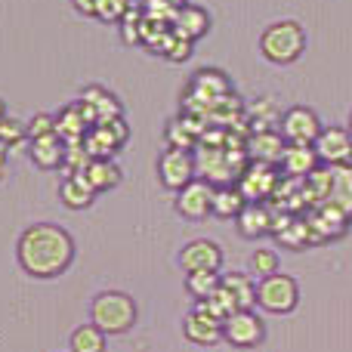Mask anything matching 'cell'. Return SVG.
Instances as JSON below:
<instances>
[{"mask_svg":"<svg viewBox=\"0 0 352 352\" xmlns=\"http://www.w3.org/2000/svg\"><path fill=\"white\" fill-rule=\"evenodd\" d=\"M16 260L25 275L53 281L74 263V238L56 223H31L16 241Z\"/></svg>","mask_w":352,"mask_h":352,"instance_id":"cell-1","label":"cell"},{"mask_svg":"<svg viewBox=\"0 0 352 352\" xmlns=\"http://www.w3.org/2000/svg\"><path fill=\"white\" fill-rule=\"evenodd\" d=\"M136 318H140V306L124 291H99L90 300V322L109 337H121L133 331Z\"/></svg>","mask_w":352,"mask_h":352,"instance_id":"cell-2","label":"cell"},{"mask_svg":"<svg viewBox=\"0 0 352 352\" xmlns=\"http://www.w3.org/2000/svg\"><path fill=\"white\" fill-rule=\"evenodd\" d=\"M260 53L272 65H294L306 53V31L294 19H278L260 34Z\"/></svg>","mask_w":352,"mask_h":352,"instance_id":"cell-3","label":"cell"},{"mask_svg":"<svg viewBox=\"0 0 352 352\" xmlns=\"http://www.w3.org/2000/svg\"><path fill=\"white\" fill-rule=\"evenodd\" d=\"M300 303V285L294 275L275 272L269 278L256 281V306L269 316H287Z\"/></svg>","mask_w":352,"mask_h":352,"instance_id":"cell-4","label":"cell"},{"mask_svg":"<svg viewBox=\"0 0 352 352\" xmlns=\"http://www.w3.org/2000/svg\"><path fill=\"white\" fill-rule=\"evenodd\" d=\"M322 130V121L309 105H294L278 118V133L285 136L287 146H316Z\"/></svg>","mask_w":352,"mask_h":352,"instance_id":"cell-5","label":"cell"},{"mask_svg":"<svg viewBox=\"0 0 352 352\" xmlns=\"http://www.w3.org/2000/svg\"><path fill=\"white\" fill-rule=\"evenodd\" d=\"M223 340L235 349H254L266 340V324L254 309L232 312L223 322Z\"/></svg>","mask_w":352,"mask_h":352,"instance_id":"cell-6","label":"cell"},{"mask_svg":"<svg viewBox=\"0 0 352 352\" xmlns=\"http://www.w3.org/2000/svg\"><path fill=\"white\" fill-rule=\"evenodd\" d=\"M195 173H198V158L192 152H186V148H167L158 161V179L170 192L186 188L195 179Z\"/></svg>","mask_w":352,"mask_h":352,"instance_id":"cell-7","label":"cell"},{"mask_svg":"<svg viewBox=\"0 0 352 352\" xmlns=\"http://www.w3.org/2000/svg\"><path fill=\"white\" fill-rule=\"evenodd\" d=\"M213 192L217 186L207 179H192L186 188L176 192V213L182 219H192V223H201L213 213Z\"/></svg>","mask_w":352,"mask_h":352,"instance_id":"cell-8","label":"cell"},{"mask_svg":"<svg viewBox=\"0 0 352 352\" xmlns=\"http://www.w3.org/2000/svg\"><path fill=\"white\" fill-rule=\"evenodd\" d=\"M130 130L121 118H111V121L93 124L90 133L84 136V148L90 152V158H111L118 148H124Z\"/></svg>","mask_w":352,"mask_h":352,"instance_id":"cell-9","label":"cell"},{"mask_svg":"<svg viewBox=\"0 0 352 352\" xmlns=\"http://www.w3.org/2000/svg\"><path fill=\"white\" fill-rule=\"evenodd\" d=\"M179 266L188 272H219L223 266V248L210 238H198V241H188L179 250Z\"/></svg>","mask_w":352,"mask_h":352,"instance_id":"cell-10","label":"cell"},{"mask_svg":"<svg viewBox=\"0 0 352 352\" xmlns=\"http://www.w3.org/2000/svg\"><path fill=\"white\" fill-rule=\"evenodd\" d=\"M316 155L324 167L349 164L352 158V133L343 127H324L316 140Z\"/></svg>","mask_w":352,"mask_h":352,"instance_id":"cell-11","label":"cell"},{"mask_svg":"<svg viewBox=\"0 0 352 352\" xmlns=\"http://www.w3.org/2000/svg\"><path fill=\"white\" fill-rule=\"evenodd\" d=\"M238 188L244 192L248 201H263L278 188V173L275 164H263V161H250L238 176Z\"/></svg>","mask_w":352,"mask_h":352,"instance_id":"cell-12","label":"cell"},{"mask_svg":"<svg viewBox=\"0 0 352 352\" xmlns=\"http://www.w3.org/2000/svg\"><path fill=\"white\" fill-rule=\"evenodd\" d=\"M182 334H186V340L195 343V346H213V343L223 340V322H217V318L207 316L201 306H195L186 316V322H182Z\"/></svg>","mask_w":352,"mask_h":352,"instance_id":"cell-13","label":"cell"},{"mask_svg":"<svg viewBox=\"0 0 352 352\" xmlns=\"http://www.w3.org/2000/svg\"><path fill=\"white\" fill-rule=\"evenodd\" d=\"M80 105L87 109L93 124H102V121H111V118H121V99L115 93H109L105 87L99 84H90L78 99Z\"/></svg>","mask_w":352,"mask_h":352,"instance_id":"cell-14","label":"cell"},{"mask_svg":"<svg viewBox=\"0 0 352 352\" xmlns=\"http://www.w3.org/2000/svg\"><path fill=\"white\" fill-rule=\"evenodd\" d=\"M90 127H93V121L80 102L65 105V109L56 115V136H62L68 146H72V142H84V136L90 133Z\"/></svg>","mask_w":352,"mask_h":352,"instance_id":"cell-15","label":"cell"},{"mask_svg":"<svg viewBox=\"0 0 352 352\" xmlns=\"http://www.w3.org/2000/svg\"><path fill=\"white\" fill-rule=\"evenodd\" d=\"M219 291L226 294V300H229L232 312L254 309V306H256V285L250 281V275L226 272V275H223V281H219Z\"/></svg>","mask_w":352,"mask_h":352,"instance_id":"cell-16","label":"cell"},{"mask_svg":"<svg viewBox=\"0 0 352 352\" xmlns=\"http://www.w3.org/2000/svg\"><path fill=\"white\" fill-rule=\"evenodd\" d=\"M65 152H68V142L56 133L41 136V140H28V155L41 170H56V167H62L65 164Z\"/></svg>","mask_w":352,"mask_h":352,"instance_id":"cell-17","label":"cell"},{"mask_svg":"<svg viewBox=\"0 0 352 352\" xmlns=\"http://www.w3.org/2000/svg\"><path fill=\"white\" fill-rule=\"evenodd\" d=\"M285 148H287L285 136L275 133V130H256L248 142V155L254 161H263V164H278Z\"/></svg>","mask_w":352,"mask_h":352,"instance_id":"cell-18","label":"cell"},{"mask_svg":"<svg viewBox=\"0 0 352 352\" xmlns=\"http://www.w3.org/2000/svg\"><path fill=\"white\" fill-rule=\"evenodd\" d=\"M173 31L182 34L186 41H198L210 31V16H207L204 6H195V3H186L182 10H176V19H173Z\"/></svg>","mask_w":352,"mask_h":352,"instance_id":"cell-19","label":"cell"},{"mask_svg":"<svg viewBox=\"0 0 352 352\" xmlns=\"http://www.w3.org/2000/svg\"><path fill=\"white\" fill-rule=\"evenodd\" d=\"M346 226H349V217L343 210H337L334 204H318V210L312 213V219H309V232H312V238H334V235H343L346 232Z\"/></svg>","mask_w":352,"mask_h":352,"instance_id":"cell-20","label":"cell"},{"mask_svg":"<svg viewBox=\"0 0 352 352\" xmlns=\"http://www.w3.org/2000/svg\"><path fill=\"white\" fill-rule=\"evenodd\" d=\"M59 198L72 210H87L93 204V198H96V188L90 186V179L84 173H68L59 186Z\"/></svg>","mask_w":352,"mask_h":352,"instance_id":"cell-21","label":"cell"},{"mask_svg":"<svg viewBox=\"0 0 352 352\" xmlns=\"http://www.w3.org/2000/svg\"><path fill=\"white\" fill-rule=\"evenodd\" d=\"M272 229V213H269V207H263V201H248V207L238 213V232L244 238H260Z\"/></svg>","mask_w":352,"mask_h":352,"instance_id":"cell-22","label":"cell"},{"mask_svg":"<svg viewBox=\"0 0 352 352\" xmlns=\"http://www.w3.org/2000/svg\"><path fill=\"white\" fill-rule=\"evenodd\" d=\"M278 164L287 176H303L306 179L322 161H318V155H316V146H287Z\"/></svg>","mask_w":352,"mask_h":352,"instance_id":"cell-23","label":"cell"},{"mask_svg":"<svg viewBox=\"0 0 352 352\" xmlns=\"http://www.w3.org/2000/svg\"><path fill=\"white\" fill-rule=\"evenodd\" d=\"M328 204H334L337 210H343L352 219V167L340 164L331 167V192H328Z\"/></svg>","mask_w":352,"mask_h":352,"instance_id":"cell-24","label":"cell"},{"mask_svg":"<svg viewBox=\"0 0 352 352\" xmlns=\"http://www.w3.org/2000/svg\"><path fill=\"white\" fill-rule=\"evenodd\" d=\"M248 207V198H244V192L235 186H217V192H213V217L219 219H238V213Z\"/></svg>","mask_w":352,"mask_h":352,"instance_id":"cell-25","label":"cell"},{"mask_svg":"<svg viewBox=\"0 0 352 352\" xmlns=\"http://www.w3.org/2000/svg\"><path fill=\"white\" fill-rule=\"evenodd\" d=\"M84 176L90 179V186L99 192H109V188H115L118 182H121V167L115 164L111 158H93L90 164L84 167Z\"/></svg>","mask_w":352,"mask_h":352,"instance_id":"cell-26","label":"cell"},{"mask_svg":"<svg viewBox=\"0 0 352 352\" xmlns=\"http://www.w3.org/2000/svg\"><path fill=\"white\" fill-rule=\"evenodd\" d=\"M68 346H72V352H105L109 349V334L99 331L93 322H87V324H78V328L72 331Z\"/></svg>","mask_w":352,"mask_h":352,"instance_id":"cell-27","label":"cell"},{"mask_svg":"<svg viewBox=\"0 0 352 352\" xmlns=\"http://www.w3.org/2000/svg\"><path fill=\"white\" fill-rule=\"evenodd\" d=\"M219 281H223L219 272H188L186 275V291L192 294L195 300H207L219 291Z\"/></svg>","mask_w":352,"mask_h":352,"instance_id":"cell-28","label":"cell"},{"mask_svg":"<svg viewBox=\"0 0 352 352\" xmlns=\"http://www.w3.org/2000/svg\"><path fill=\"white\" fill-rule=\"evenodd\" d=\"M278 266H281V260L272 248H256L254 254H250V269H254L256 278H269V275L281 272Z\"/></svg>","mask_w":352,"mask_h":352,"instance_id":"cell-29","label":"cell"},{"mask_svg":"<svg viewBox=\"0 0 352 352\" xmlns=\"http://www.w3.org/2000/svg\"><path fill=\"white\" fill-rule=\"evenodd\" d=\"M19 142H28V133H25V124L12 121L10 115L0 118V146L10 152V148H16Z\"/></svg>","mask_w":352,"mask_h":352,"instance_id":"cell-30","label":"cell"},{"mask_svg":"<svg viewBox=\"0 0 352 352\" xmlns=\"http://www.w3.org/2000/svg\"><path fill=\"white\" fill-rule=\"evenodd\" d=\"M133 10V0H96V19L102 22H121Z\"/></svg>","mask_w":352,"mask_h":352,"instance_id":"cell-31","label":"cell"},{"mask_svg":"<svg viewBox=\"0 0 352 352\" xmlns=\"http://www.w3.org/2000/svg\"><path fill=\"white\" fill-rule=\"evenodd\" d=\"M25 133L28 140H41V136L56 133V115H47V111H37L28 124H25Z\"/></svg>","mask_w":352,"mask_h":352,"instance_id":"cell-32","label":"cell"},{"mask_svg":"<svg viewBox=\"0 0 352 352\" xmlns=\"http://www.w3.org/2000/svg\"><path fill=\"white\" fill-rule=\"evenodd\" d=\"M167 142H170V148H186V152H192L195 133L188 130V121H173L170 130H167Z\"/></svg>","mask_w":352,"mask_h":352,"instance_id":"cell-33","label":"cell"},{"mask_svg":"<svg viewBox=\"0 0 352 352\" xmlns=\"http://www.w3.org/2000/svg\"><path fill=\"white\" fill-rule=\"evenodd\" d=\"M72 6L80 16H96V0H72Z\"/></svg>","mask_w":352,"mask_h":352,"instance_id":"cell-34","label":"cell"},{"mask_svg":"<svg viewBox=\"0 0 352 352\" xmlns=\"http://www.w3.org/2000/svg\"><path fill=\"white\" fill-rule=\"evenodd\" d=\"M6 176V148L0 146V179H3Z\"/></svg>","mask_w":352,"mask_h":352,"instance_id":"cell-35","label":"cell"},{"mask_svg":"<svg viewBox=\"0 0 352 352\" xmlns=\"http://www.w3.org/2000/svg\"><path fill=\"white\" fill-rule=\"evenodd\" d=\"M164 3H170V6H173V10H182V6H186V3H188V0H164Z\"/></svg>","mask_w":352,"mask_h":352,"instance_id":"cell-36","label":"cell"},{"mask_svg":"<svg viewBox=\"0 0 352 352\" xmlns=\"http://www.w3.org/2000/svg\"><path fill=\"white\" fill-rule=\"evenodd\" d=\"M0 118H6V105H3V99H0Z\"/></svg>","mask_w":352,"mask_h":352,"instance_id":"cell-37","label":"cell"},{"mask_svg":"<svg viewBox=\"0 0 352 352\" xmlns=\"http://www.w3.org/2000/svg\"><path fill=\"white\" fill-rule=\"evenodd\" d=\"M346 130H349V133H352V111H349V127H346Z\"/></svg>","mask_w":352,"mask_h":352,"instance_id":"cell-38","label":"cell"},{"mask_svg":"<svg viewBox=\"0 0 352 352\" xmlns=\"http://www.w3.org/2000/svg\"><path fill=\"white\" fill-rule=\"evenodd\" d=\"M349 167H352V158H349Z\"/></svg>","mask_w":352,"mask_h":352,"instance_id":"cell-39","label":"cell"},{"mask_svg":"<svg viewBox=\"0 0 352 352\" xmlns=\"http://www.w3.org/2000/svg\"><path fill=\"white\" fill-rule=\"evenodd\" d=\"M133 3H136V0H133Z\"/></svg>","mask_w":352,"mask_h":352,"instance_id":"cell-40","label":"cell"}]
</instances>
